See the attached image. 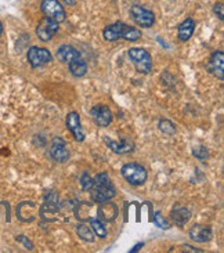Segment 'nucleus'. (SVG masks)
<instances>
[{
  "mask_svg": "<svg viewBox=\"0 0 224 253\" xmlns=\"http://www.w3.org/2000/svg\"><path fill=\"white\" fill-rule=\"evenodd\" d=\"M94 184L90 190L91 194V199L95 204H101L105 201H111L116 195V188L112 180L109 178L107 171H101L98 174H95Z\"/></svg>",
  "mask_w": 224,
  "mask_h": 253,
  "instance_id": "obj_1",
  "label": "nucleus"
},
{
  "mask_svg": "<svg viewBox=\"0 0 224 253\" xmlns=\"http://www.w3.org/2000/svg\"><path fill=\"white\" fill-rule=\"evenodd\" d=\"M143 36L141 31L138 28L130 27L123 22H115L112 25H108L102 31V38L107 42H116L119 39H125L128 42H136Z\"/></svg>",
  "mask_w": 224,
  "mask_h": 253,
  "instance_id": "obj_2",
  "label": "nucleus"
},
{
  "mask_svg": "<svg viewBox=\"0 0 224 253\" xmlns=\"http://www.w3.org/2000/svg\"><path fill=\"white\" fill-rule=\"evenodd\" d=\"M121 174L132 185H143L148 177L147 169L140 164H136V162L123 165L122 169H121Z\"/></svg>",
  "mask_w": 224,
  "mask_h": 253,
  "instance_id": "obj_3",
  "label": "nucleus"
},
{
  "mask_svg": "<svg viewBox=\"0 0 224 253\" xmlns=\"http://www.w3.org/2000/svg\"><path fill=\"white\" fill-rule=\"evenodd\" d=\"M61 216V209L58 205V195L54 191L45 194V202L41 208V217L45 221H57Z\"/></svg>",
  "mask_w": 224,
  "mask_h": 253,
  "instance_id": "obj_4",
  "label": "nucleus"
},
{
  "mask_svg": "<svg viewBox=\"0 0 224 253\" xmlns=\"http://www.w3.org/2000/svg\"><path fill=\"white\" fill-rule=\"evenodd\" d=\"M130 61L133 62V65L136 67L137 72L147 75L152 71V57L147 50L140 47L129 48L128 51Z\"/></svg>",
  "mask_w": 224,
  "mask_h": 253,
  "instance_id": "obj_5",
  "label": "nucleus"
},
{
  "mask_svg": "<svg viewBox=\"0 0 224 253\" xmlns=\"http://www.w3.org/2000/svg\"><path fill=\"white\" fill-rule=\"evenodd\" d=\"M27 58L32 68H41V67H45V65H47L53 61V55L47 48L36 47V46L28 50Z\"/></svg>",
  "mask_w": 224,
  "mask_h": 253,
  "instance_id": "obj_6",
  "label": "nucleus"
},
{
  "mask_svg": "<svg viewBox=\"0 0 224 253\" xmlns=\"http://www.w3.org/2000/svg\"><path fill=\"white\" fill-rule=\"evenodd\" d=\"M48 154H50V158L57 164H65L71 158V152L67 147V143L61 137H54L51 140V147H50Z\"/></svg>",
  "mask_w": 224,
  "mask_h": 253,
  "instance_id": "obj_7",
  "label": "nucleus"
},
{
  "mask_svg": "<svg viewBox=\"0 0 224 253\" xmlns=\"http://www.w3.org/2000/svg\"><path fill=\"white\" fill-rule=\"evenodd\" d=\"M41 10L47 18L55 21L58 24L65 20V10L58 0H43L41 4Z\"/></svg>",
  "mask_w": 224,
  "mask_h": 253,
  "instance_id": "obj_8",
  "label": "nucleus"
},
{
  "mask_svg": "<svg viewBox=\"0 0 224 253\" xmlns=\"http://www.w3.org/2000/svg\"><path fill=\"white\" fill-rule=\"evenodd\" d=\"M130 15L140 28H151L155 22V14L141 6H132Z\"/></svg>",
  "mask_w": 224,
  "mask_h": 253,
  "instance_id": "obj_9",
  "label": "nucleus"
},
{
  "mask_svg": "<svg viewBox=\"0 0 224 253\" xmlns=\"http://www.w3.org/2000/svg\"><path fill=\"white\" fill-rule=\"evenodd\" d=\"M104 144L108 147V150H111L114 154L118 155H125V154H130L132 151L134 150V141L129 138V137H125L121 140H112L109 137H104Z\"/></svg>",
  "mask_w": 224,
  "mask_h": 253,
  "instance_id": "obj_10",
  "label": "nucleus"
},
{
  "mask_svg": "<svg viewBox=\"0 0 224 253\" xmlns=\"http://www.w3.org/2000/svg\"><path fill=\"white\" fill-rule=\"evenodd\" d=\"M58 31V22L45 17L36 28V35L42 42H50Z\"/></svg>",
  "mask_w": 224,
  "mask_h": 253,
  "instance_id": "obj_11",
  "label": "nucleus"
},
{
  "mask_svg": "<svg viewBox=\"0 0 224 253\" xmlns=\"http://www.w3.org/2000/svg\"><path fill=\"white\" fill-rule=\"evenodd\" d=\"M90 115L93 118L95 125H98L100 127H107L112 122V112L109 110L108 105H104V104L94 105L90 110Z\"/></svg>",
  "mask_w": 224,
  "mask_h": 253,
  "instance_id": "obj_12",
  "label": "nucleus"
},
{
  "mask_svg": "<svg viewBox=\"0 0 224 253\" xmlns=\"http://www.w3.org/2000/svg\"><path fill=\"white\" fill-rule=\"evenodd\" d=\"M65 124H67V127H68L69 131L72 133V136H74V138L78 143L85 141L86 133H85V130L82 127L81 118H79V114H78V112H69L68 115H67Z\"/></svg>",
  "mask_w": 224,
  "mask_h": 253,
  "instance_id": "obj_13",
  "label": "nucleus"
},
{
  "mask_svg": "<svg viewBox=\"0 0 224 253\" xmlns=\"http://www.w3.org/2000/svg\"><path fill=\"white\" fill-rule=\"evenodd\" d=\"M118 213H119L118 206L114 202L105 201V202H101L97 206V217L104 220V221H114L118 216Z\"/></svg>",
  "mask_w": 224,
  "mask_h": 253,
  "instance_id": "obj_14",
  "label": "nucleus"
},
{
  "mask_svg": "<svg viewBox=\"0 0 224 253\" xmlns=\"http://www.w3.org/2000/svg\"><path fill=\"white\" fill-rule=\"evenodd\" d=\"M208 68L213 75L219 78L220 81L224 79V53L223 51H215L209 60Z\"/></svg>",
  "mask_w": 224,
  "mask_h": 253,
  "instance_id": "obj_15",
  "label": "nucleus"
},
{
  "mask_svg": "<svg viewBox=\"0 0 224 253\" xmlns=\"http://www.w3.org/2000/svg\"><path fill=\"white\" fill-rule=\"evenodd\" d=\"M190 238L194 242L198 244H205V242H209L213 238V233H212L211 227L206 226H194L190 230Z\"/></svg>",
  "mask_w": 224,
  "mask_h": 253,
  "instance_id": "obj_16",
  "label": "nucleus"
},
{
  "mask_svg": "<svg viewBox=\"0 0 224 253\" xmlns=\"http://www.w3.org/2000/svg\"><path fill=\"white\" fill-rule=\"evenodd\" d=\"M57 60L60 62H64V64H69L71 61H74L76 58H79L81 57V53L76 50L72 46H69V44H62L60 46V48L57 50Z\"/></svg>",
  "mask_w": 224,
  "mask_h": 253,
  "instance_id": "obj_17",
  "label": "nucleus"
},
{
  "mask_svg": "<svg viewBox=\"0 0 224 253\" xmlns=\"http://www.w3.org/2000/svg\"><path fill=\"white\" fill-rule=\"evenodd\" d=\"M170 217H172L173 223H175L177 227H184L187 223H188V221H190L191 212L187 209V208L177 205L173 208Z\"/></svg>",
  "mask_w": 224,
  "mask_h": 253,
  "instance_id": "obj_18",
  "label": "nucleus"
},
{
  "mask_svg": "<svg viewBox=\"0 0 224 253\" xmlns=\"http://www.w3.org/2000/svg\"><path fill=\"white\" fill-rule=\"evenodd\" d=\"M194 31H195V21L192 18H187L180 24L179 31H177V36L181 42H187L194 35Z\"/></svg>",
  "mask_w": 224,
  "mask_h": 253,
  "instance_id": "obj_19",
  "label": "nucleus"
},
{
  "mask_svg": "<svg viewBox=\"0 0 224 253\" xmlns=\"http://www.w3.org/2000/svg\"><path fill=\"white\" fill-rule=\"evenodd\" d=\"M69 67V72L75 76V78H82L88 74V64L82 60L81 57L76 58L74 61H71L68 64Z\"/></svg>",
  "mask_w": 224,
  "mask_h": 253,
  "instance_id": "obj_20",
  "label": "nucleus"
},
{
  "mask_svg": "<svg viewBox=\"0 0 224 253\" xmlns=\"http://www.w3.org/2000/svg\"><path fill=\"white\" fill-rule=\"evenodd\" d=\"M89 223H90V227H91V230H93V233H94L95 237H98V238H107V228L104 226V223H102L101 220L98 219V217H91V219L89 220Z\"/></svg>",
  "mask_w": 224,
  "mask_h": 253,
  "instance_id": "obj_21",
  "label": "nucleus"
},
{
  "mask_svg": "<svg viewBox=\"0 0 224 253\" xmlns=\"http://www.w3.org/2000/svg\"><path fill=\"white\" fill-rule=\"evenodd\" d=\"M76 234L79 235V238L86 242H94L95 235L91 230V227L86 226V224H79L76 227Z\"/></svg>",
  "mask_w": 224,
  "mask_h": 253,
  "instance_id": "obj_22",
  "label": "nucleus"
},
{
  "mask_svg": "<svg viewBox=\"0 0 224 253\" xmlns=\"http://www.w3.org/2000/svg\"><path fill=\"white\" fill-rule=\"evenodd\" d=\"M158 127H159V130H161L162 133H165L166 136H173V134L176 133V126L172 124L170 121H168V119H162V121H159Z\"/></svg>",
  "mask_w": 224,
  "mask_h": 253,
  "instance_id": "obj_23",
  "label": "nucleus"
},
{
  "mask_svg": "<svg viewBox=\"0 0 224 253\" xmlns=\"http://www.w3.org/2000/svg\"><path fill=\"white\" fill-rule=\"evenodd\" d=\"M94 184V180L90 177V174H89L88 171H85L83 174L81 176V188L82 191L85 192H90L91 190V187Z\"/></svg>",
  "mask_w": 224,
  "mask_h": 253,
  "instance_id": "obj_24",
  "label": "nucleus"
},
{
  "mask_svg": "<svg viewBox=\"0 0 224 253\" xmlns=\"http://www.w3.org/2000/svg\"><path fill=\"white\" fill-rule=\"evenodd\" d=\"M192 155L199 161H206L208 157H209V151L204 145H197V147L192 148Z\"/></svg>",
  "mask_w": 224,
  "mask_h": 253,
  "instance_id": "obj_25",
  "label": "nucleus"
},
{
  "mask_svg": "<svg viewBox=\"0 0 224 253\" xmlns=\"http://www.w3.org/2000/svg\"><path fill=\"white\" fill-rule=\"evenodd\" d=\"M154 223H155L156 226L159 227V228H163V230H168V228H170L168 220L163 217V214L161 212H155V214H154Z\"/></svg>",
  "mask_w": 224,
  "mask_h": 253,
  "instance_id": "obj_26",
  "label": "nucleus"
},
{
  "mask_svg": "<svg viewBox=\"0 0 224 253\" xmlns=\"http://www.w3.org/2000/svg\"><path fill=\"white\" fill-rule=\"evenodd\" d=\"M213 13L218 15L219 20L223 21L224 20V6H223V3H216V4L213 6Z\"/></svg>",
  "mask_w": 224,
  "mask_h": 253,
  "instance_id": "obj_27",
  "label": "nucleus"
},
{
  "mask_svg": "<svg viewBox=\"0 0 224 253\" xmlns=\"http://www.w3.org/2000/svg\"><path fill=\"white\" fill-rule=\"evenodd\" d=\"M17 241H18V242H21V244H22L24 247L27 248L28 251H34V244H32L31 241L28 240L25 235H18V237H17Z\"/></svg>",
  "mask_w": 224,
  "mask_h": 253,
  "instance_id": "obj_28",
  "label": "nucleus"
},
{
  "mask_svg": "<svg viewBox=\"0 0 224 253\" xmlns=\"http://www.w3.org/2000/svg\"><path fill=\"white\" fill-rule=\"evenodd\" d=\"M60 3H64V4H67V6H74L75 4V0H58Z\"/></svg>",
  "mask_w": 224,
  "mask_h": 253,
  "instance_id": "obj_29",
  "label": "nucleus"
},
{
  "mask_svg": "<svg viewBox=\"0 0 224 253\" xmlns=\"http://www.w3.org/2000/svg\"><path fill=\"white\" fill-rule=\"evenodd\" d=\"M144 247V244L143 242H141V244H137L136 247L133 248V249H132V251H130V252L132 253H134V252H138V251H140V249H141V248Z\"/></svg>",
  "mask_w": 224,
  "mask_h": 253,
  "instance_id": "obj_30",
  "label": "nucleus"
},
{
  "mask_svg": "<svg viewBox=\"0 0 224 253\" xmlns=\"http://www.w3.org/2000/svg\"><path fill=\"white\" fill-rule=\"evenodd\" d=\"M184 248H185V249H187V251H190V252H198V253H202V251H201V249H195V248L188 247V245H184Z\"/></svg>",
  "mask_w": 224,
  "mask_h": 253,
  "instance_id": "obj_31",
  "label": "nucleus"
},
{
  "mask_svg": "<svg viewBox=\"0 0 224 253\" xmlns=\"http://www.w3.org/2000/svg\"><path fill=\"white\" fill-rule=\"evenodd\" d=\"M1 34H3V24L0 22V36H1Z\"/></svg>",
  "mask_w": 224,
  "mask_h": 253,
  "instance_id": "obj_32",
  "label": "nucleus"
}]
</instances>
